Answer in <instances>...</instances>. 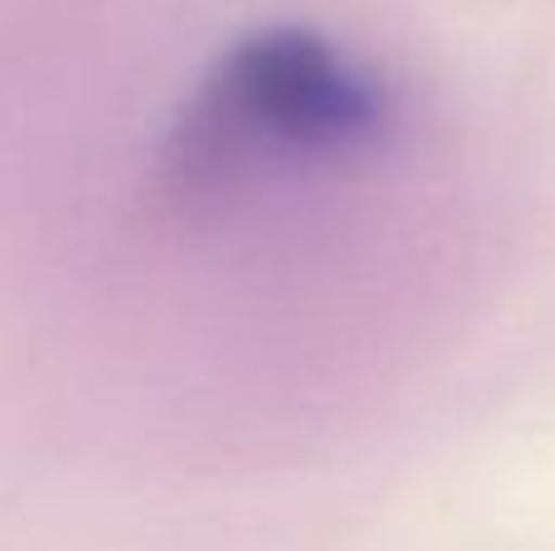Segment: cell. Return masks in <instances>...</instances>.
Listing matches in <instances>:
<instances>
[{"label":"cell","instance_id":"6da1fadb","mask_svg":"<svg viewBox=\"0 0 555 551\" xmlns=\"http://www.w3.org/2000/svg\"><path fill=\"white\" fill-rule=\"evenodd\" d=\"M390 98L380 78L302 25L244 35L205 74L162 146L156 191L215 205L293 166H336L380 146Z\"/></svg>","mask_w":555,"mask_h":551}]
</instances>
